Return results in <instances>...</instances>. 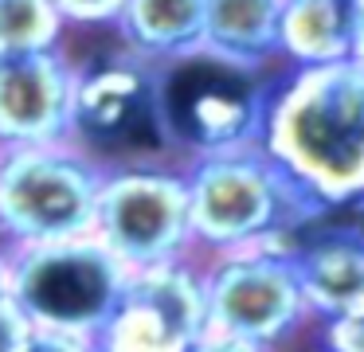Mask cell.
Instances as JSON below:
<instances>
[{"label": "cell", "instance_id": "obj_1", "mask_svg": "<svg viewBox=\"0 0 364 352\" xmlns=\"http://www.w3.org/2000/svg\"><path fill=\"white\" fill-rule=\"evenodd\" d=\"M262 153L325 208L364 196V59L290 67L274 82Z\"/></svg>", "mask_w": 364, "mask_h": 352}, {"label": "cell", "instance_id": "obj_2", "mask_svg": "<svg viewBox=\"0 0 364 352\" xmlns=\"http://www.w3.org/2000/svg\"><path fill=\"white\" fill-rule=\"evenodd\" d=\"M184 184H188L192 239L212 255L239 247H270L290 255L301 227L329 211L282 164L270 161L262 145L188 156Z\"/></svg>", "mask_w": 364, "mask_h": 352}, {"label": "cell", "instance_id": "obj_3", "mask_svg": "<svg viewBox=\"0 0 364 352\" xmlns=\"http://www.w3.org/2000/svg\"><path fill=\"white\" fill-rule=\"evenodd\" d=\"M274 82L259 67L223 63L208 51H188L153 70V110L165 145L188 156L255 149Z\"/></svg>", "mask_w": 364, "mask_h": 352}, {"label": "cell", "instance_id": "obj_4", "mask_svg": "<svg viewBox=\"0 0 364 352\" xmlns=\"http://www.w3.org/2000/svg\"><path fill=\"white\" fill-rule=\"evenodd\" d=\"M102 164L75 141L0 149V242L36 247L95 235Z\"/></svg>", "mask_w": 364, "mask_h": 352}, {"label": "cell", "instance_id": "obj_5", "mask_svg": "<svg viewBox=\"0 0 364 352\" xmlns=\"http://www.w3.org/2000/svg\"><path fill=\"white\" fill-rule=\"evenodd\" d=\"M129 270L98 235L9 247V297L36 329L95 341Z\"/></svg>", "mask_w": 364, "mask_h": 352}, {"label": "cell", "instance_id": "obj_6", "mask_svg": "<svg viewBox=\"0 0 364 352\" xmlns=\"http://www.w3.org/2000/svg\"><path fill=\"white\" fill-rule=\"evenodd\" d=\"M95 235L126 270L192 258L196 239H192L184 169H161V164L102 169Z\"/></svg>", "mask_w": 364, "mask_h": 352}, {"label": "cell", "instance_id": "obj_7", "mask_svg": "<svg viewBox=\"0 0 364 352\" xmlns=\"http://www.w3.org/2000/svg\"><path fill=\"white\" fill-rule=\"evenodd\" d=\"M204 313L212 333L255 344H282L309 321L290 255L270 247L220 250L200 266Z\"/></svg>", "mask_w": 364, "mask_h": 352}, {"label": "cell", "instance_id": "obj_8", "mask_svg": "<svg viewBox=\"0 0 364 352\" xmlns=\"http://www.w3.org/2000/svg\"><path fill=\"white\" fill-rule=\"evenodd\" d=\"M208 333L200 266L192 258L129 270L110 317L95 333V352H192Z\"/></svg>", "mask_w": 364, "mask_h": 352}, {"label": "cell", "instance_id": "obj_9", "mask_svg": "<svg viewBox=\"0 0 364 352\" xmlns=\"http://www.w3.org/2000/svg\"><path fill=\"white\" fill-rule=\"evenodd\" d=\"M141 133L165 141L153 110V70L141 59H110L79 70L71 106L75 145L102 164V153H129Z\"/></svg>", "mask_w": 364, "mask_h": 352}, {"label": "cell", "instance_id": "obj_10", "mask_svg": "<svg viewBox=\"0 0 364 352\" xmlns=\"http://www.w3.org/2000/svg\"><path fill=\"white\" fill-rule=\"evenodd\" d=\"M79 67L63 47L0 55V149L71 141Z\"/></svg>", "mask_w": 364, "mask_h": 352}, {"label": "cell", "instance_id": "obj_11", "mask_svg": "<svg viewBox=\"0 0 364 352\" xmlns=\"http://www.w3.org/2000/svg\"><path fill=\"white\" fill-rule=\"evenodd\" d=\"M329 211L301 227L290 247L306 309L317 321L341 317L364 305V223L360 219L333 223Z\"/></svg>", "mask_w": 364, "mask_h": 352}, {"label": "cell", "instance_id": "obj_12", "mask_svg": "<svg viewBox=\"0 0 364 352\" xmlns=\"http://www.w3.org/2000/svg\"><path fill=\"white\" fill-rule=\"evenodd\" d=\"M122 43L141 63H168L200 51L204 0H126L114 16Z\"/></svg>", "mask_w": 364, "mask_h": 352}, {"label": "cell", "instance_id": "obj_13", "mask_svg": "<svg viewBox=\"0 0 364 352\" xmlns=\"http://www.w3.org/2000/svg\"><path fill=\"white\" fill-rule=\"evenodd\" d=\"M282 0H204L200 51L239 67H267L278 55Z\"/></svg>", "mask_w": 364, "mask_h": 352}, {"label": "cell", "instance_id": "obj_14", "mask_svg": "<svg viewBox=\"0 0 364 352\" xmlns=\"http://www.w3.org/2000/svg\"><path fill=\"white\" fill-rule=\"evenodd\" d=\"M353 0H282L278 55L290 67L353 59Z\"/></svg>", "mask_w": 364, "mask_h": 352}, {"label": "cell", "instance_id": "obj_15", "mask_svg": "<svg viewBox=\"0 0 364 352\" xmlns=\"http://www.w3.org/2000/svg\"><path fill=\"white\" fill-rule=\"evenodd\" d=\"M63 31L67 20L51 0H0V55L51 51Z\"/></svg>", "mask_w": 364, "mask_h": 352}, {"label": "cell", "instance_id": "obj_16", "mask_svg": "<svg viewBox=\"0 0 364 352\" xmlns=\"http://www.w3.org/2000/svg\"><path fill=\"white\" fill-rule=\"evenodd\" d=\"M321 344L329 352H364V305L321 321Z\"/></svg>", "mask_w": 364, "mask_h": 352}, {"label": "cell", "instance_id": "obj_17", "mask_svg": "<svg viewBox=\"0 0 364 352\" xmlns=\"http://www.w3.org/2000/svg\"><path fill=\"white\" fill-rule=\"evenodd\" d=\"M67 23H82V28H98V23H114L126 0H51Z\"/></svg>", "mask_w": 364, "mask_h": 352}, {"label": "cell", "instance_id": "obj_18", "mask_svg": "<svg viewBox=\"0 0 364 352\" xmlns=\"http://www.w3.org/2000/svg\"><path fill=\"white\" fill-rule=\"evenodd\" d=\"M32 333H36V325L20 313V305L12 297H4L0 302V352H24Z\"/></svg>", "mask_w": 364, "mask_h": 352}, {"label": "cell", "instance_id": "obj_19", "mask_svg": "<svg viewBox=\"0 0 364 352\" xmlns=\"http://www.w3.org/2000/svg\"><path fill=\"white\" fill-rule=\"evenodd\" d=\"M24 352H95L90 341L82 336H67V333H51V329H36L32 341L24 344Z\"/></svg>", "mask_w": 364, "mask_h": 352}, {"label": "cell", "instance_id": "obj_20", "mask_svg": "<svg viewBox=\"0 0 364 352\" xmlns=\"http://www.w3.org/2000/svg\"><path fill=\"white\" fill-rule=\"evenodd\" d=\"M192 352H274L270 344H255V341H239V336H228V333H212L208 329L200 336V344Z\"/></svg>", "mask_w": 364, "mask_h": 352}, {"label": "cell", "instance_id": "obj_21", "mask_svg": "<svg viewBox=\"0 0 364 352\" xmlns=\"http://www.w3.org/2000/svg\"><path fill=\"white\" fill-rule=\"evenodd\" d=\"M353 59H364V0H353Z\"/></svg>", "mask_w": 364, "mask_h": 352}, {"label": "cell", "instance_id": "obj_22", "mask_svg": "<svg viewBox=\"0 0 364 352\" xmlns=\"http://www.w3.org/2000/svg\"><path fill=\"white\" fill-rule=\"evenodd\" d=\"M9 297V247L0 242V302Z\"/></svg>", "mask_w": 364, "mask_h": 352}, {"label": "cell", "instance_id": "obj_23", "mask_svg": "<svg viewBox=\"0 0 364 352\" xmlns=\"http://www.w3.org/2000/svg\"><path fill=\"white\" fill-rule=\"evenodd\" d=\"M314 352H329V348H325V344H317V348H314Z\"/></svg>", "mask_w": 364, "mask_h": 352}]
</instances>
